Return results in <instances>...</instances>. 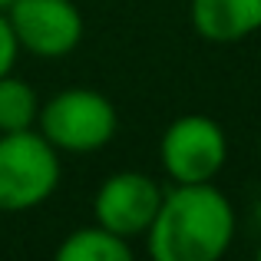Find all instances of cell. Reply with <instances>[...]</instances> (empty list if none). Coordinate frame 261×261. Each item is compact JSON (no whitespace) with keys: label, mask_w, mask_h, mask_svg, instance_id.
<instances>
[{"label":"cell","mask_w":261,"mask_h":261,"mask_svg":"<svg viewBox=\"0 0 261 261\" xmlns=\"http://www.w3.org/2000/svg\"><path fill=\"white\" fill-rule=\"evenodd\" d=\"M7 4H10V0H0V10H7Z\"/></svg>","instance_id":"8fae6325"},{"label":"cell","mask_w":261,"mask_h":261,"mask_svg":"<svg viewBox=\"0 0 261 261\" xmlns=\"http://www.w3.org/2000/svg\"><path fill=\"white\" fill-rule=\"evenodd\" d=\"M40 96L27 80L0 76V133H20V129H37L40 116Z\"/></svg>","instance_id":"9c48e42d"},{"label":"cell","mask_w":261,"mask_h":261,"mask_svg":"<svg viewBox=\"0 0 261 261\" xmlns=\"http://www.w3.org/2000/svg\"><path fill=\"white\" fill-rule=\"evenodd\" d=\"M7 20L20 53L37 60H63L83 43V13L73 0H10Z\"/></svg>","instance_id":"5b68a950"},{"label":"cell","mask_w":261,"mask_h":261,"mask_svg":"<svg viewBox=\"0 0 261 261\" xmlns=\"http://www.w3.org/2000/svg\"><path fill=\"white\" fill-rule=\"evenodd\" d=\"M37 133L50 142L57 152L86 155L99 152L119 133V113L113 99L99 89L70 86L53 93L46 102H40Z\"/></svg>","instance_id":"7a4b0ae2"},{"label":"cell","mask_w":261,"mask_h":261,"mask_svg":"<svg viewBox=\"0 0 261 261\" xmlns=\"http://www.w3.org/2000/svg\"><path fill=\"white\" fill-rule=\"evenodd\" d=\"M63 178L60 152L37 133H0V212L20 215L43 205Z\"/></svg>","instance_id":"3957f363"},{"label":"cell","mask_w":261,"mask_h":261,"mask_svg":"<svg viewBox=\"0 0 261 261\" xmlns=\"http://www.w3.org/2000/svg\"><path fill=\"white\" fill-rule=\"evenodd\" d=\"M258 155H261V139H258Z\"/></svg>","instance_id":"7c38bea8"},{"label":"cell","mask_w":261,"mask_h":261,"mask_svg":"<svg viewBox=\"0 0 261 261\" xmlns=\"http://www.w3.org/2000/svg\"><path fill=\"white\" fill-rule=\"evenodd\" d=\"M60 261H133V242L113 235L102 225L73 228L57 248Z\"/></svg>","instance_id":"ba28073f"},{"label":"cell","mask_w":261,"mask_h":261,"mask_svg":"<svg viewBox=\"0 0 261 261\" xmlns=\"http://www.w3.org/2000/svg\"><path fill=\"white\" fill-rule=\"evenodd\" d=\"M235 208L212 182L175 185L162 192L146 238L152 261H218L235 242Z\"/></svg>","instance_id":"6da1fadb"},{"label":"cell","mask_w":261,"mask_h":261,"mask_svg":"<svg viewBox=\"0 0 261 261\" xmlns=\"http://www.w3.org/2000/svg\"><path fill=\"white\" fill-rule=\"evenodd\" d=\"M20 60V43H17V33H13L10 20H7V10H0V76L13 73Z\"/></svg>","instance_id":"30bf717a"},{"label":"cell","mask_w":261,"mask_h":261,"mask_svg":"<svg viewBox=\"0 0 261 261\" xmlns=\"http://www.w3.org/2000/svg\"><path fill=\"white\" fill-rule=\"evenodd\" d=\"M192 27L208 43H235L261 33V0H189Z\"/></svg>","instance_id":"52a82bcc"},{"label":"cell","mask_w":261,"mask_h":261,"mask_svg":"<svg viewBox=\"0 0 261 261\" xmlns=\"http://www.w3.org/2000/svg\"><path fill=\"white\" fill-rule=\"evenodd\" d=\"M228 159V136L212 116L185 113L175 116L159 139L162 172L175 185L212 182Z\"/></svg>","instance_id":"277c9868"},{"label":"cell","mask_w":261,"mask_h":261,"mask_svg":"<svg viewBox=\"0 0 261 261\" xmlns=\"http://www.w3.org/2000/svg\"><path fill=\"white\" fill-rule=\"evenodd\" d=\"M162 192L166 189L149 172H136V169L113 172L93 192V205H89L93 222L126 242L142 238L162 205Z\"/></svg>","instance_id":"8992f818"}]
</instances>
